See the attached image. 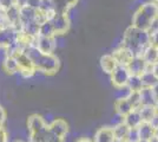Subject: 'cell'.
I'll return each instance as SVG.
<instances>
[{
    "label": "cell",
    "mask_w": 158,
    "mask_h": 142,
    "mask_svg": "<svg viewBox=\"0 0 158 142\" xmlns=\"http://www.w3.org/2000/svg\"><path fill=\"white\" fill-rule=\"evenodd\" d=\"M6 118H7L6 111H5V109L1 107V104H0V126H4L5 124Z\"/></svg>",
    "instance_id": "cell-30"
},
{
    "label": "cell",
    "mask_w": 158,
    "mask_h": 142,
    "mask_svg": "<svg viewBox=\"0 0 158 142\" xmlns=\"http://www.w3.org/2000/svg\"><path fill=\"white\" fill-rule=\"evenodd\" d=\"M120 45L125 47L132 56H142L143 51L150 45V33L149 31L131 25L124 32Z\"/></svg>",
    "instance_id": "cell-2"
},
{
    "label": "cell",
    "mask_w": 158,
    "mask_h": 142,
    "mask_svg": "<svg viewBox=\"0 0 158 142\" xmlns=\"http://www.w3.org/2000/svg\"><path fill=\"white\" fill-rule=\"evenodd\" d=\"M155 139H158V126H155Z\"/></svg>",
    "instance_id": "cell-36"
},
{
    "label": "cell",
    "mask_w": 158,
    "mask_h": 142,
    "mask_svg": "<svg viewBox=\"0 0 158 142\" xmlns=\"http://www.w3.org/2000/svg\"><path fill=\"white\" fill-rule=\"evenodd\" d=\"M138 142H151V141H145V140H139Z\"/></svg>",
    "instance_id": "cell-38"
},
{
    "label": "cell",
    "mask_w": 158,
    "mask_h": 142,
    "mask_svg": "<svg viewBox=\"0 0 158 142\" xmlns=\"http://www.w3.org/2000/svg\"><path fill=\"white\" fill-rule=\"evenodd\" d=\"M157 50H158V47H157Z\"/></svg>",
    "instance_id": "cell-43"
},
{
    "label": "cell",
    "mask_w": 158,
    "mask_h": 142,
    "mask_svg": "<svg viewBox=\"0 0 158 142\" xmlns=\"http://www.w3.org/2000/svg\"><path fill=\"white\" fill-rule=\"evenodd\" d=\"M11 54H13L15 57V59L18 62V67H19V74L23 76V77H32L33 75L37 72L35 70V67L32 63V61L30 59V57L27 56L23 50L20 49H17L14 50Z\"/></svg>",
    "instance_id": "cell-5"
},
{
    "label": "cell",
    "mask_w": 158,
    "mask_h": 142,
    "mask_svg": "<svg viewBox=\"0 0 158 142\" xmlns=\"http://www.w3.org/2000/svg\"><path fill=\"white\" fill-rule=\"evenodd\" d=\"M116 137H114V133H113V128L110 126H105L99 128L96 133H94V137H93V142H114Z\"/></svg>",
    "instance_id": "cell-12"
},
{
    "label": "cell",
    "mask_w": 158,
    "mask_h": 142,
    "mask_svg": "<svg viewBox=\"0 0 158 142\" xmlns=\"http://www.w3.org/2000/svg\"><path fill=\"white\" fill-rule=\"evenodd\" d=\"M14 5H18L17 0H1V10H6Z\"/></svg>",
    "instance_id": "cell-29"
},
{
    "label": "cell",
    "mask_w": 158,
    "mask_h": 142,
    "mask_svg": "<svg viewBox=\"0 0 158 142\" xmlns=\"http://www.w3.org/2000/svg\"><path fill=\"white\" fill-rule=\"evenodd\" d=\"M157 23H158V19H157Z\"/></svg>",
    "instance_id": "cell-42"
},
{
    "label": "cell",
    "mask_w": 158,
    "mask_h": 142,
    "mask_svg": "<svg viewBox=\"0 0 158 142\" xmlns=\"http://www.w3.org/2000/svg\"><path fill=\"white\" fill-rule=\"evenodd\" d=\"M126 89H127L129 93H139L143 89V83H142L140 76L131 75L127 84H126Z\"/></svg>",
    "instance_id": "cell-24"
},
{
    "label": "cell",
    "mask_w": 158,
    "mask_h": 142,
    "mask_svg": "<svg viewBox=\"0 0 158 142\" xmlns=\"http://www.w3.org/2000/svg\"><path fill=\"white\" fill-rule=\"evenodd\" d=\"M48 130L60 139H66L69 133V123L64 118H54L48 123Z\"/></svg>",
    "instance_id": "cell-10"
},
{
    "label": "cell",
    "mask_w": 158,
    "mask_h": 142,
    "mask_svg": "<svg viewBox=\"0 0 158 142\" xmlns=\"http://www.w3.org/2000/svg\"><path fill=\"white\" fill-rule=\"evenodd\" d=\"M1 68L7 75H17L19 74V67L18 62L13 54H7L6 57L1 61Z\"/></svg>",
    "instance_id": "cell-14"
},
{
    "label": "cell",
    "mask_w": 158,
    "mask_h": 142,
    "mask_svg": "<svg viewBox=\"0 0 158 142\" xmlns=\"http://www.w3.org/2000/svg\"><path fill=\"white\" fill-rule=\"evenodd\" d=\"M4 14H5V18L7 20L8 26L15 27L19 30L20 26V6L19 5H14L6 8V10H2Z\"/></svg>",
    "instance_id": "cell-11"
},
{
    "label": "cell",
    "mask_w": 158,
    "mask_h": 142,
    "mask_svg": "<svg viewBox=\"0 0 158 142\" xmlns=\"http://www.w3.org/2000/svg\"><path fill=\"white\" fill-rule=\"evenodd\" d=\"M140 78H142V83H143V88H153L158 82V78L152 72L151 68L148 69L144 74L140 76Z\"/></svg>",
    "instance_id": "cell-23"
},
{
    "label": "cell",
    "mask_w": 158,
    "mask_h": 142,
    "mask_svg": "<svg viewBox=\"0 0 158 142\" xmlns=\"http://www.w3.org/2000/svg\"><path fill=\"white\" fill-rule=\"evenodd\" d=\"M150 68H151L152 72L155 74V76H156V77L158 78V62H156V63H155L152 67H150Z\"/></svg>",
    "instance_id": "cell-33"
},
{
    "label": "cell",
    "mask_w": 158,
    "mask_h": 142,
    "mask_svg": "<svg viewBox=\"0 0 158 142\" xmlns=\"http://www.w3.org/2000/svg\"><path fill=\"white\" fill-rule=\"evenodd\" d=\"M99 64H100V68L102 70L105 72V74L110 75L116 69V67L118 65V62L116 61V58L113 57L112 54H104L100 57V61H99Z\"/></svg>",
    "instance_id": "cell-15"
},
{
    "label": "cell",
    "mask_w": 158,
    "mask_h": 142,
    "mask_svg": "<svg viewBox=\"0 0 158 142\" xmlns=\"http://www.w3.org/2000/svg\"><path fill=\"white\" fill-rule=\"evenodd\" d=\"M50 21L52 24L56 37L65 34L70 30V26H71V20H70V17H69V12H58V11H56L52 14V17L50 18Z\"/></svg>",
    "instance_id": "cell-6"
},
{
    "label": "cell",
    "mask_w": 158,
    "mask_h": 142,
    "mask_svg": "<svg viewBox=\"0 0 158 142\" xmlns=\"http://www.w3.org/2000/svg\"><path fill=\"white\" fill-rule=\"evenodd\" d=\"M23 51L30 57V59L35 67V70L41 74L52 76L57 74V71L59 70V58L54 54H43L34 45L26 47Z\"/></svg>",
    "instance_id": "cell-1"
},
{
    "label": "cell",
    "mask_w": 158,
    "mask_h": 142,
    "mask_svg": "<svg viewBox=\"0 0 158 142\" xmlns=\"http://www.w3.org/2000/svg\"><path fill=\"white\" fill-rule=\"evenodd\" d=\"M114 110H116V114L122 117L126 116L130 111L133 110V107L130 103L127 96H122V97H118L116 102H114Z\"/></svg>",
    "instance_id": "cell-13"
},
{
    "label": "cell",
    "mask_w": 158,
    "mask_h": 142,
    "mask_svg": "<svg viewBox=\"0 0 158 142\" xmlns=\"http://www.w3.org/2000/svg\"><path fill=\"white\" fill-rule=\"evenodd\" d=\"M126 68L131 75L142 76L150 67L146 64V62L144 61V58L142 56H133L130 59V62L126 64Z\"/></svg>",
    "instance_id": "cell-9"
},
{
    "label": "cell",
    "mask_w": 158,
    "mask_h": 142,
    "mask_svg": "<svg viewBox=\"0 0 158 142\" xmlns=\"http://www.w3.org/2000/svg\"><path fill=\"white\" fill-rule=\"evenodd\" d=\"M130 76H131V74L129 72L126 65L118 64L116 69L110 74L112 85L116 89H126V84L129 82Z\"/></svg>",
    "instance_id": "cell-7"
},
{
    "label": "cell",
    "mask_w": 158,
    "mask_h": 142,
    "mask_svg": "<svg viewBox=\"0 0 158 142\" xmlns=\"http://www.w3.org/2000/svg\"><path fill=\"white\" fill-rule=\"evenodd\" d=\"M48 130V123L43 116L33 114L27 118V131L30 142H40Z\"/></svg>",
    "instance_id": "cell-4"
},
{
    "label": "cell",
    "mask_w": 158,
    "mask_h": 142,
    "mask_svg": "<svg viewBox=\"0 0 158 142\" xmlns=\"http://www.w3.org/2000/svg\"><path fill=\"white\" fill-rule=\"evenodd\" d=\"M158 19V4L153 0L143 2L132 15V26L150 31Z\"/></svg>",
    "instance_id": "cell-3"
},
{
    "label": "cell",
    "mask_w": 158,
    "mask_h": 142,
    "mask_svg": "<svg viewBox=\"0 0 158 142\" xmlns=\"http://www.w3.org/2000/svg\"><path fill=\"white\" fill-rule=\"evenodd\" d=\"M52 1H56V0H52Z\"/></svg>",
    "instance_id": "cell-41"
},
{
    "label": "cell",
    "mask_w": 158,
    "mask_h": 142,
    "mask_svg": "<svg viewBox=\"0 0 158 142\" xmlns=\"http://www.w3.org/2000/svg\"><path fill=\"white\" fill-rule=\"evenodd\" d=\"M74 142H93L91 139H89V137H85V136H83V137H79L78 140H76Z\"/></svg>",
    "instance_id": "cell-34"
},
{
    "label": "cell",
    "mask_w": 158,
    "mask_h": 142,
    "mask_svg": "<svg viewBox=\"0 0 158 142\" xmlns=\"http://www.w3.org/2000/svg\"><path fill=\"white\" fill-rule=\"evenodd\" d=\"M8 133L4 126H0V142H8Z\"/></svg>",
    "instance_id": "cell-28"
},
{
    "label": "cell",
    "mask_w": 158,
    "mask_h": 142,
    "mask_svg": "<svg viewBox=\"0 0 158 142\" xmlns=\"http://www.w3.org/2000/svg\"><path fill=\"white\" fill-rule=\"evenodd\" d=\"M139 113L143 122H149V123H152L157 116L156 105H142L139 108Z\"/></svg>",
    "instance_id": "cell-20"
},
{
    "label": "cell",
    "mask_w": 158,
    "mask_h": 142,
    "mask_svg": "<svg viewBox=\"0 0 158 142\" xmlns=\"http://www.w3.org/2000/svg\"><path fill=\"white\" fill-rule=\"evenodd\" d=\"M139 94H140V104L142 105H156L157 104L151 88H143L139 91Z\"/></svg>",
    "instance_id": "cell-22"
},
{
    "label": "cell",
    "mask_w": 158,
    "mask_h": 142,
    "mask_svg": "<svg viewBox=\"0 0 158 142\" xmlns=\"http://www.w3.org/2000/svg\"><path fill=\"white\" fill-rule=\"evenodd\" d=\"M34 46L43 54H54V51L57 49V37L38 36L34 41Z\"/></svg>",
    "instance_id": "cell-8"
},
{
    "label": "cell",
    "mask_w": 158,
    "mask_h": 142,
    "mask_svg": "<svg viewBox=\"0 0 158 142\" xmlns=\"http://www.w3.org/2000/svg\"><path fill=\"white\" fill-rule=\"evenodd\" d=\"M6 26H8V24H7V20H6V18H5L4 11L0 10V30L4 28V27H6Z\"/></svg>",
    "instance_id": "cell-31"
},
{
    "label": "cell",
    "mask_w": 158,
    "mask_h": 142,
    "mask_svg": "<svg viewBox=\"0 0 158 142\" xmlns=\"http://www.w3.org/2000/svg\"><path fill=\"white\" fill-rule=\"evenodd\" d=\"M113 128V133H114V137L116 140L119 142H124L126 141L127 139V135H129V131H130V128L126 126L123 121L118 122L116 124L112 126Z\"/></svg>",
    "instance_id": "cell-18"
},
{
    "label": "cell",
    "mask_w": 158,
    "mask_h": 142,
    "mask_svg": "<svg viewBox=\"0 0 158 142\" xmlns=\"http://www.w3.org/2000/svg\"><path fill=\"white\" fill-rule=\"evenodd\" d=\"M17 2H18L19 6H23V5H26L27 0H17Z\"/></svg>",
    "instance_id": "cell-35"
},
{
    "label": "cell",
    "mask_w": 158,
    "mask_h": 142,
    "mask_svg": "<svg viewBox=\"0 0 158 142\" xmlns=\"http://www.w3.org/2000/svg\"><path fill=\"white\" fill-rule=\"evenodd\" d=\"M112 54H113V57L116 58V61L118 62V64H123V65H126V64L130 62V59L133 57V56L126 50L125 47L122 46V45H119L117 49H114Z\"/></svg>",
    "instance_id": "cell-19"
},
{
    "label": "cell",
    "mask_w": 158,
    "mask_h": 142,
    "mask_svg": "<svg viewBox=\"0 0 158 142\" xmlns=\"http://www.w3.org/2000/svg\"><path fill=\"white\" fill-rule=\"evenodd\" d=\"M38 36H41V37H56V33H54V30H53V26L50 19L43 21L39 25Z\"/></svg>",
    "instance_id": "cell-25"
},
{
    "label": "cell",
    "mask_w": 158,
    "mask_h": 142,
    "mask_svg": "<svg viewBox=\"0 0 158 142\" xmlns=\"http://www.w3.org/2000/svg\"><path fill=\"white\" fill-rule=\"evenodd\" d=\"M151 89H152V93H153V96H155V98H156V102H157V104H158V82L156 83V85Z\"/></svg>",
    "instance_id": "cell-32"
},
{
    "label": "cell",
    "mask_w": 158,
    "mask_h": 142,
    "mask_svg": "<svg viewBox=\"0 0 158 142\" xmlns=\"http://www.w3.org/2000/svg\"><path fill=\"white\" fill-rule=\"evenodd\" d=\"M142 57L144 58V61L146 62V64L149 67H152L156 62H158V50L157 47L149 45V46L145 49L142 54Z\"/></svg>",
    "instance_id": "cell-21"
},
{
    "label": "cell",
    "mask_w": 158,
    "mask_h": 142,
    "mask_svg": "<svg viewBox=\"0 0 158 142\" xmlns=\"http://www.w3.org/2000/svg\"><path fill=\"white\" fill-rule=\"evenodd\" d=\"M139 140H145V141H151L155 136V126L149 122H142V124L138 128Z\"/></svg>",
    "instance_id": "cell-17"
},
{
    "label": "cell",
    "mask_w": 158,
    "mask_h": 142,
    "mask_svg": "<svg viewBox=\"0 0 158 142\" xmlns=\"http://www.w3.org/2000/svg\"><path fill=\"white\" fill-rule=\"evenodd\" d=\"M126 141H129V142H138L139 141V135H138V130H137V128L130 129Z\"/></svg>",
    "instance_id": "cell-27"
},
{
    "label": "cell",
    "mask_w": 158,
    "mask_h": 142,
    "mask_svg": "<svg viewBox=\"0 0 158 142\" xmlns=\"http://www.w3.org/2000/svg\"><path fill=\"white\" fill-rule=\"evenodd\" d=\"M151 142H158V139H155V137H153L151 140Z\"/></svg>",
    "instance_id": "cell-37"
},
{
    "label": "cell",
    "mask_w": 158,
    "mask_h": 142,
    "mask_svg": "<svg viewBox=\"0 0 158 142\" xmlns=\"http://www.w3.org/2000/svg\"><path fill=\"white\" fill-rule=\"evenodd\" d=\"M0 10H1V0H0Z\"/></svg>",
    "instance_id": "cell-39"
},
{
    "label": "cell",
    "mask_w": 158,
    "mask_h": 142,
    "mask_svg": "<svg viewBox=\"0 0 158 142\" xmlns=\"http://www.w3.org/2000/svg\"><path fill=\"white\" fill-rule=\"evenodd\" d=\"M124 142H129V141H124Z\"/></svg>",
    "instance_id": "cell-40"
},
{
    "label": "cell",
    "mask_w": 158,
    "mask_h": 142,
    "mask_svg": "<svg viewBox=\"0 0 158 142\" xmlns=\"http://www.w3.org/2000/svg\"><path fill=\"white\" fill-rule=\"evenodd\" d=\"M127 98L130 103L132 104L133 109H139L140 108V94L139 93H127Z\"/></svg>",
    "instance_id": "cell-26"
},
{
    "label": "cell",
    "mask_w": 158,
    "mask_h": 142,
    "mask_svg": "<svg viewBox=\"0 0 158 142\" xmlns=\"http://www.w3.org/2000/svg\"><path fill=\"white\" fill-rule=\"evenodd\" d=\"M123 122L125 123L126 126L130 129L133 128H138L139 126L142 124V116H140V113H139V109H133L132 111H130L126 116L123 117Z\"/></svg>",
    "instance_id": "cell-16"
}]
</instances>
